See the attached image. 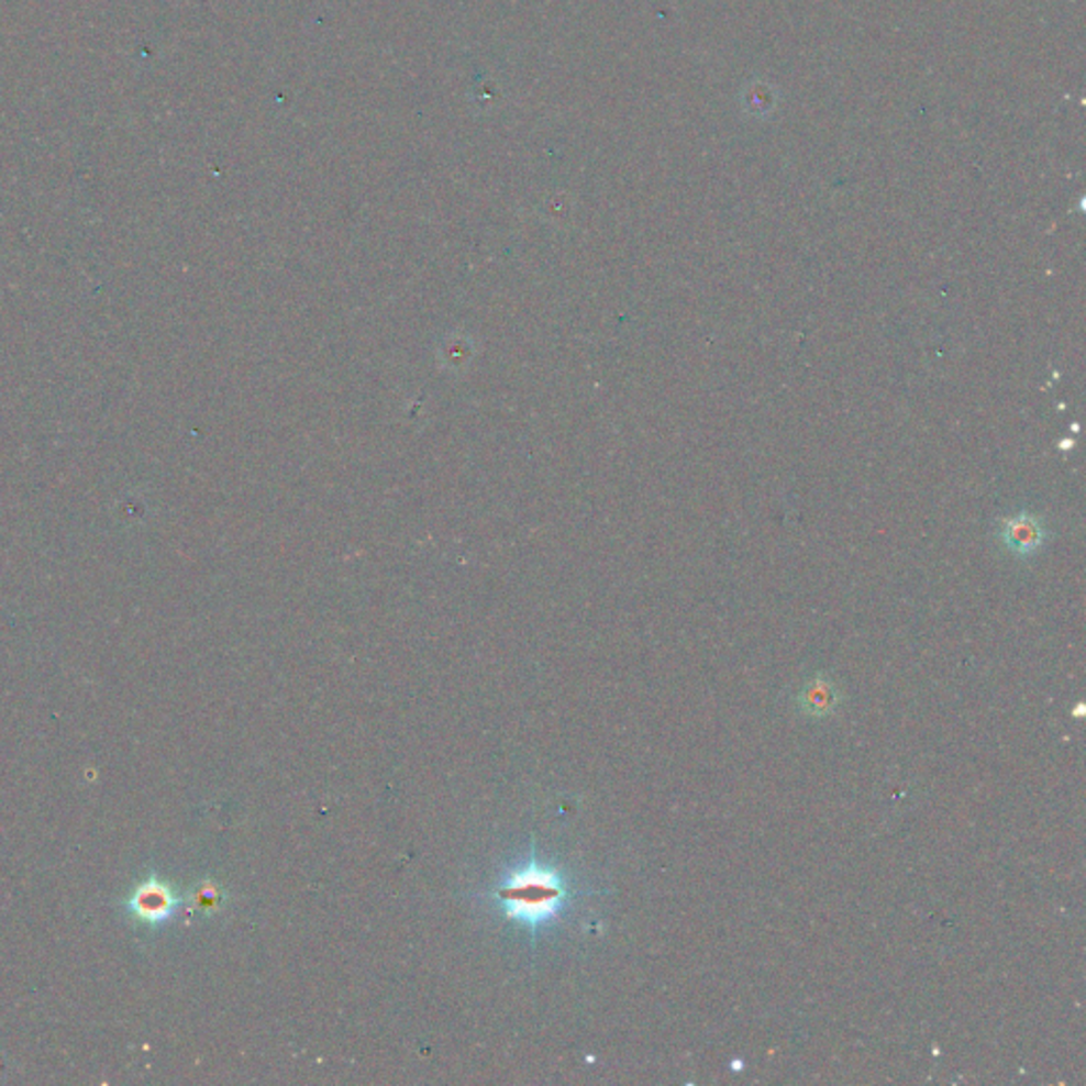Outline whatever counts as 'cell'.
I'll use <instances>...</instances> for the list:
<instances>
[{
    "mask_svg": "<svg viewBox=\"0 0 1086 1086\" xmlns=\"http://www.w3.org/2000/svg\"><path fill=\"white\" fill-rule=\"evenodd\" d=\"M490 898L506 919L538 932L563 912L569 900V887L558 871L531 860L503 878Z\"/></svg>",
    "mask_w": 1086,
    "mask_h": 1086,
    "instance_id": "1",
    "label": "cell"
},
{
    "mask_svg": "<svg viewBox=\"0 0 1086 1086\" xmlns=\"http://www.w3.org/2000/svg\"><path fill=\"white\" fill-rule=\"evenodd\" d=\"M130 908L138 919L147 923H162L175 915V910L179 908V898L164 883L149 880L136 887L130 900Z\"/></svg>",
    "mask_w": 1086,
    "mask_h": 1086,
    "instance_id": "2",
    "label": "cell"
},
{
    "mask_svg": "<svg viewBox=\"0 0 1086 1086\" xmlns=\"http://www.w3.org/2000/svg\"><path fill=\"white\" fill-rule=\"evenodd\" d=\"M1046 540V529L1040 518L1031 513H1019L1006 518L1001 524V542L1017 556L1035 554Z\"/></svg>",
    "mask_w": 1086,
    "mask_h": 1086,
    "instance_id": "3",
    "label": "cell"
},
{
    "mask_svg": "<svg viewBox=\"0 0 1086 1086\" xmlns=\"http://www.w3.org/2000/svg\"><path fill=\"white\" fill-rule=\"evenodd\" d=\"M805 700H807L809 711H823L832 702V692L825 684H817V686H811V690L805 695Z\"/></svg>",
    "mask_w": 1086,
    "mask_h": 1086,
    "instance_id": "4",
    "label": "cell"
}]
</instances>
